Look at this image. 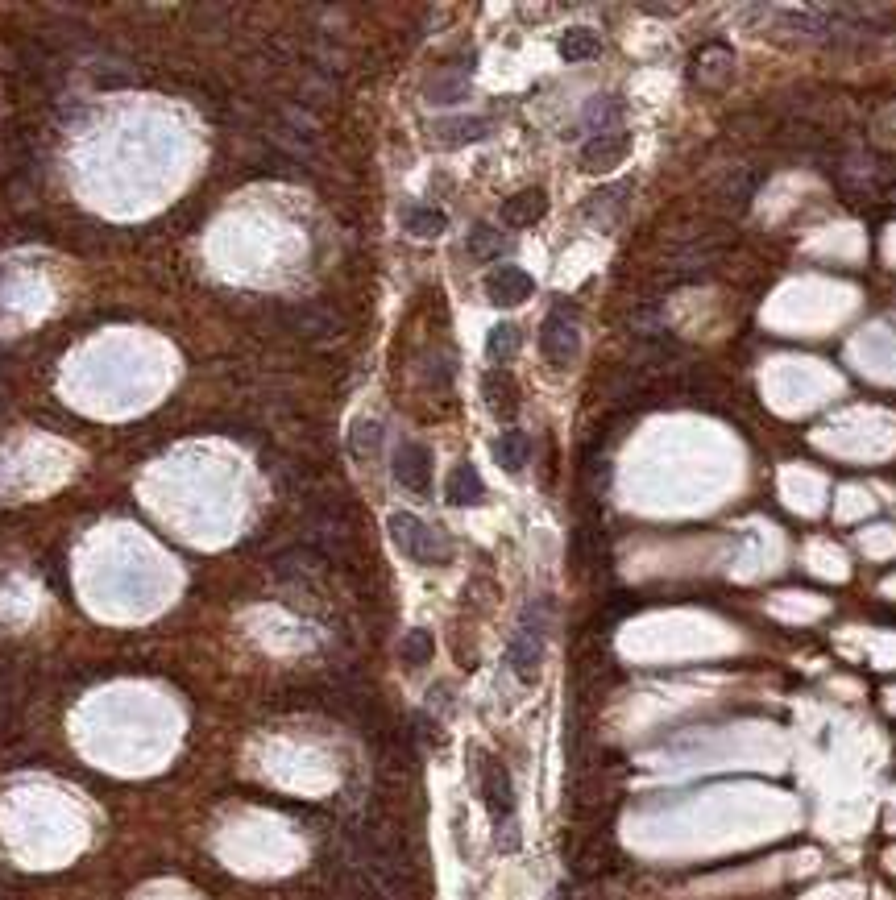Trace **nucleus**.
<instances>
[{
    "mask_svg": "<svg viewBox=\"0 0 896 900\" xmlns=\"http://www.w3.org/2000/svg\"><path fill=\"white\" fill-rule=\"evenodd\" d=\"M602 54V38L594 30H585V25H573V30L560 38V59L565 63H590Z\"/></svg>",
    "mask_w": 896,
    "mask_h": 900,
    "instance_id": "obj_15",
    "label": "nucleus"
},
{
    "mask_svg": "<svg viewBox=\"0 0 896 900\" xmlns=\"http://www.w3.org/2000/svg\"><path fill=\"white\" fill-rule=\"evenodd\" d=\"M689 79L697 83V88H706V92H722L726 83L735 79V50L726 42L697 46L693 59H689Z\"/></svg>",
    "mask_w": 896,
    "mask_h": 900,
    "instance_id": "obj_4",
    "label": "nucleus"
},
{
    "mask_svg": "<svg viewBox=\"0 0 896 900\" xmlns=\"http://www.w3.org/2000/svg\"><path fill=\"white\" fill-rule=\"evenodd\" d=\"M544 643H548V606L536 602L519 614V627L511 635V648H507V664L519 681H536L540 677V664H544Z\"/></svg>",
    "mask_w": 896,
    "mask_h": 900,
    "instance_id": "obj_2",
    "label": "nucleus"
},
{
    "mask_svg": "<svg viewBox=\"0 0 896 900\" xmlns=\"http://www.w3.org/2000/svg\"><path fill=\"white\" fill-rule=\"evenodd\" d=\"M531 291H536V283H531V274L519 266H502L486 278V295L494 307H519L531 299Z\"/></svg>",
    "mask_w": 896,
    "mask_h": 900,
    "instance_id": "obj_8",
    "label": "nucleus"
},
{
    "mask_svg": "<svg viewBox=\"0 0 896 900\" xmlns=\"http://www.w3.org/2000/svg\"><path fill=\"white\" fill-rule=\"evenodd\" d=\"M395 482L411 494H428L432 486V453L424 444H399L395 453Z\"/></svg>",
    "mask_w": 896,
    "mask_h": 900,
    "instance_id": "obj_7",
    "label": "nucleus"
},
{
    "mask_svg": "<svg viewBox=\"0 0 896 900\" xmlns=\"http://www.w3.org/2000/svg\"><path fill=\"white\" fill-rule=\"evenodd\" d=\"M619 117H623V104L614 100V96H594L590 108H585V121H590L594 129H606V125H614Z\"/></svg>",
    "mask_w": 896,
    "mask_h": 900,
    "instance_id": "obj_20",
    "label": "nucleus"
},
{
    "mask_svg": "<svg viewBox=\"0 0 896 900\" xmlns=\"http://www.w3.org/2000/svg\"><path fill=\"white\" fill-rule=\"evenodd\" d=\"M403 229H407L411 237L432 241V237H440V233L448 229V216H444L440 208H432V204H411V208L403 212Z\"/></svg>",
    "mask_w": 896,
    "mask_h": 900,
    "instance_id": "obj_13",
    "label": "nucleus"
},
{
    "mask_svg": "<svg viewBox=\"0 0 896 900\" xmlns=\"http://www.w3.org/2000/svg\"><path fill=\"white\" fill-rule=\"evenodd\" d=\"M519 345H523V332H519V324H511V320L494 324L490 336H486V353H490V361H511V357L519 353Z\"/></svg>",
    "mask_w": 896,
    "mask_h": 900,
    "instance_id": "obj_16",
    "label": "nucleus"
},
{
    "mask_svg": "<svg viewBox=\"0 0 896 900\" xmlns=\"http://www.w3.org/2000/svg\"><path fill=\"white\" fill-rule=\"evenodd\" d=\"M469 253L478 262H490V258H498V253H507V237H502V229H494V224H473V229H469Z\"/></svg>",
    "mask_w": 896,
    "mask_h": 900,
    "instance_id": "obj_17",
    "label": "nucleus"
},
{
    "mask_svg": "<svg viewBox=\"0 0 896 900\" xmlns=\"http://www.w3.org/2000/svg\"><path fill=\"white\" fill-rule=\"evenodd\" d=\"M573 303H556L544 328H540V353L552 370H569L581 353V332H577V320H573Z\"/></svg>",
    "mask_w": 896,
    "mask_h": 900,
    "instance_id": "obj_3",
    "label": "nucleus"
},
{
    "mask_svg": "<svg viewBox=\"0 0 896 900\" xmlns=\"http://www.w3.org/2000/svg\"><path fill=\"white\" fill-rule=\"evenodd\" d=\"M648 13H660V17H668V13H677V5H643Z\"/></svg>",
    "mask_w": 896,
    "mask_h": 900,
    "instance_id": "obj_22",
    "label": "nucleus"
},
{
    "mask_svg": "<svg viewBox=\"0 0 896 900\" xmlns=\"http://www.w3.org/2000/svg\"><path fill=\"white\" fill-rule=\"evenodd\" d=\"M349 448L353 457H378L382 448V419H357L349 432Z\"/></svg>",
    "mask_w": 896,
    "mask_h": 900,
    "instance_id": "obj_19",
    "label": "nucleus"
},
{
    "mask_svg": "<svg viewBox=\"0 0 896 900\" xmlns=\"http://www.w3.org/2000/svg\"><path fill=\"white\" fill-rule=\"evenodd\" d=\"M494 461H498V469H507V473H523L527 461H531V440L523 432H515V428L502 432L494 440Z\"/></svg>",
    "mask_w": 896,
    "mask_h": 900,
    "instance_id": "obj_12",
    "label": "nucleus"
},
{
    "mask_svg": "<svg viewBox=\"0 0 896 900\" xmlns=\"http://www.w3.org/2000/svg\"><path fill=\"white\" fill-rule=\"evenodd\" d=\"M482 801L486 809L494 813L498 826H507L515 818V784H511V772L502 768V759L494 755H482Z\"/></svg>",
    "mask_w": 896,
    "mask_h": 900,
    "instance_id": "obj_5",
    "label": "nucleus"
},
{
    "mask_svg": "<svg viewBox=\"0 0 896 900\" xmlns=\"http://www.w3.org/2000/svg\"><path fill=\"white\" fill-rule=\"evenodd\" d=\"M432 652H436V639H432V631L415 627V631H407V635H403V648H399V656H403V664H407V668H424V664L432 660Z\"/></svg>",
    "mask_w": 896,
    "mask_h": 900,
    "instance_id": "obj_18",
    "label": "nucleus"
},
{
    "mask_svg": "<svg viewBox=\"0 0 896 900\" xmlns=\"http://www.w3.org/2000/svg\"><path fill=\"white\" fill-rule=\"evenodd\" d=\"M444 502L448 506H478L486 502V486H482V473L473 465H457L448 473V486H444Z\"/></svg>",
    "mask_w": 896,
    "mask_h": 900,
    "instance_id": "obj_11",
    "label": "nucleus"
},
{
    "mask_svg": "<svg viewBox=\"0 0 896 900\" xmlns=\"http://www.w3.org/2000/svg\"><path fill=\"white\" fill-rule=\"evenodd\" d=\"M386 531H390V540L399 544V552H407L415 565H448V560H453V544H448L444 531L428 527L411 511H395L386 519Z\"/></svg>",
    "mask_w": 896,
    "mask_h": 900,
    "instance_id": "obj_1",
    "label": "nucleus"
},
{
    "mask_svg": "<svg viewBox=\"0 0 896 900\" xmlns=\"http://www.w3.org/2000/svg\"><path fill=\"white\" fill-rule=\"evenodd\" d=\"M482 399H486L494 419H515L519 415V386L507 370H490L482 378Z\"/></svg>",
    "mask_w": 896,
    "mask_h": 900,
    "instance_id": "obj_10",
    "label": "nucleus"
},
{
    "mask_svg": "<svg viewBox=\"0 0 896 900\" xmlns=\"http://www.w3.org/2000/svg\"><path fill=\"white\" fill-rule=\"evenodd\" d=\"M544 212H548V191L544 187H523V191L502 200V220H507L511 229H531L536 220H544Z\"/></svg>",
    "mask_w": 896,
    "mask_h": 900,
    "instance_id": "obj_9",
    "label": "nucleus"
},
{
    "mask_svg": "<svg viewBox=\"0 0 896 900\" xmlns=\"http://www.w3.org/2000/svg\"><path fill=\"white\" fill-rule=\"evenodd\" d=\"M490 133V121L482 117H453V121H440L436 125V137L444 146H469V142H482Z\"/></svg>",
    "mask_w": 896,
    "mask_h": 900,
    "instance_id": "obj_14",
    "label": "nucleus"
},
{
    "mask_svg": "<svg viewBox=\"0 0 896 900\" xmlns=\"http://www.w3.org/2000/svg\"><path fill=\"white\" fill-rule=\"evenodd\" d=\"M469 88H465V75H457V79H440V83H432L428 88V100H436V104H448V100H461Z\"/></svg>",
    "mask_w": 896,
    "mask_h": 900,
    "instance_id": "obj_21",
    "label": "nucleus"
},
{
    "mask_svg": "<svg viewBox=\"0 0 896 900\" xmlns=\"http://www.w3.org/2000/svg\"><path fill=\"white\" fill-rule=\"evenodd\" d=\"M627 150H631V137L627 133H598L581 150V171L606 175V171H614V166L627 158Z\"/></svg>",
    "mask_w": 896,
    "mask_h": 900,
    "instance_id": "obj_6",
    "label": "nucleus"
}]
</instances>
